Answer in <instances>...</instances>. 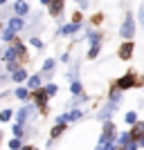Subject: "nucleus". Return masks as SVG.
Instances as JSON below:
<instances>
[{
  "label": "nucleus",
  "instance_id": "nucleus-1",
  "mask_svg": "<svg viewBox=\"0 0 144 150\" xmlns=\"http://www.w3.org/2000/svg\"><path fill=\"white\" fill-rule=\"evenodd\" d=\"M133 34H135V25H133V16L131 13H126V20H124V25H122V29H119V36L126 38V40H131Z\"/></svg>",
  "mask_w": 144,
  "mask_h": 150
},
{
  "label": "nucleus",
  "instance_id": "nucleus-2",
  "mask_svg": "<svg viewBox=\"0 0 144 150\" xmlns=\"http://www.w3.org/2000/svg\"><path fill=\"white\" fill-rule=\"evenodd\" d=\"M131 54H133V43H131V40H126V43L119 47L117 56L122 58V61H128V58H131Z\"/></svg>",
  "mask_w": 144,
  "mask_h": 150
},
{
  "label": "nucleus",
  "instance_id": "nucleus-3",
  "mask_svg": "<svg viewBox=\"0 0 144 150\" xmlns=\"http://www.w3.org/2000/svg\"><path fill=\"white\" fill-rule=\"evenodd\" d=\"M133 85H135V76H133V74H124L117 81V88L119 90H128V88H133Z\"/></svg>",
  "mask_w": 144,
  "mask_h": 150
},
{
  "label": "nucleus",
  "instance_id": "nucleus-4",
  "mask_svg": "<svg viewBox=\"0 0 144 150\" xmlns=\"http://www.w3.org/2000/svg\"><path fill=\"white\" fill-rule=\"evenodd\" d=\"M27 9H29V7H27V2H25V0H18V2L14 5V11H16V16H18V18H20V16H25V13H27Z\"/></svg>",
  "mask_w": 144,
  "mask_h": 150
},
{
  "label": "nucleus",
  "instance_id": "nucleus-5",
  "mask_svg": "<svg viewBox=\"0 0 144 150\" xmlns=\"http://www.w3.org/2000/svg\"><path fill=\"white\" fill-rule=\"evenodd\" d=\"M34 99H36V103L41 108H43L45 110V101H47V92H45V90H38V92H34Z\"/></svg>",
  "mask_w": 144,
  "mask_h": 150
},
{
  "label": "nucleus",
  "instance_id": "nucleus-6",
  "mask_svg": "<svg viewBox=\"0 0 144 150\" xmlns=\"http://www.w3.org/2000/svg\"><path fill=\"white\" fill-rule=\"evenodd\" d=\"M61 11H63V0H52V5H50V13H52V16H59Z\"/></svg>",
  "mask_w": 144,
  "mask_h": 150
},
{
  "label": "nucleus",
  "instance_id": "nucleus-7",
  "mask_svg": "<svg viewBox=\"0 0 144 150\" xmlns=\"http://www.w3.org/2000/svg\"><path fill=\"white\" fill-rule=\"evenodd\" d=\"M131 137H133V139H135V137L142 139V137H144V123H135V128H133V132H131Z\"/></svg>",
  "mask_w": 144,
  "mask_h": 150
},
{
  "label": "nucleus",
  "instance_id": "nucleus-8",
  "mask_svg": "<svg viewBox=\"0 0 144 150\" xmlns=\"http://www.w3.org/2000/svg\"><path fill=\"white\" fill-rule=\"evenodd\" d=\"M27 85H29V90H38V85H41V76H29V81H27Z\"/></svg>",
  "mask_w": 144,
  "mask_h": 150
},
{
  "label": "nucleus",
  "instance_id": "nucleus-9",
  "mask_svg": "<svg viewBox=\"0 0 144 150\" xmlns=\"http://www.w3.org/2000/svg\"><path fill=\"white\" fill-rule=\"evenodd\" d=\"M11 79H14L16 83H20V81H25V79H27V72H25L23 67H20L18 72H14V76H11Z\"/></svg>",
  "mask_w": 144,
  "mask_h": 150
},
{
  "label": "nucleus",
  "instance_id": "nucleus-10",
  "mask_svg": "<svg viewBox=\"0 0 144 150\" xmlns=\"http://www.w3.org/2000/svg\"><path fill=\"white\" fill-rule=\"evenodd\" d=\"M29 112H32V108H23V110L18 112V123H20V125L25 123V119L29 117Z\"/></svg>",
  "mask_w": 144,
  "mask_h": 150
},
{
  "label": "nucleus",
  "instance_id": "nucleus-11",
  "mask_svg": "<svg viewBox=\"0 0 144 150\" xmlns=\"http://www.w3.org/2000/svg\"><path fill=\"white\" fill-rule=\"evenodd\" d=\"M9 27H11L14 31L23 29V20H20V18H11V20H9Z\"/></svg>",
  "mask_w": 144,
  "mask_h": 150
},
{
  "label": "nucleus",
  "instance_id": "nucleus-12",
  "mask_svg": "<svg viewBox=\"0 0 144 150\" xmlns=\"http://www.w3.org/2000/svg\"><path fill=\"white\" fill-rule=\"evenodd\" d=\"M16 96H18L20 101H27V99H29V92H27L25 88H18V90H16Z\"/></svg>",
  "mask_w": 144,
  "mask_h": 150
},
{
  "label": "nucleus",
  "instance_id": "nucleus-13",
  "mask_svg": "<svg viewBox=\"0 0 144 150\" xmlns=\"http://www.w3.org/2000/svg\"><path fill=\"white\" fill-rule=\"evenodd\" d=\"M77 29H79V25H77V23H70V25L63 27V34H75Z\"/></svg>",
  "mask_w": 144,
  "mask_h": 150
},
{
  "label": "nucleus",
  "instance_id": "nucleus-14",
  "mask_svg": "<svg viewBox=\"0 0 144 150\" xmlns=\"http://www.w3.org/2000/svg\"><path fill=\"white\" fill-rule=\"evenodd\" d=\"M124 119H126V123H138V114L135 112H126Z\"/></svg>",
  "mask_w": 144,
  "mask_h": 150
},
{
  "label": "nucleus",
  "instance_id": "nucleus-15",
  "mask_svg": "<svg viewBox=\"0 0 144 150\" xmlns=\"http://www.w3.org/2000/svg\"><path fill=\"white\" fill-rule=\"evenodd\" d=\"M70 92H72V94H81V83L75 81L72 85H70Z\"/></svg>",
  "mask_w": 144,
  "mask_h": 150
},
{
  "label": "nucleus",
  "instance_id": "nucleus-16",
  "mask_svg": "<svg viewBox=\"0 0 144 150\" xmlns=\"http://www.w3.org/2000/svg\"><path fill=\"white\" fill-rule=\"evenodd\" d=\"M11 38H14V29H11V27H7V29L2 31V40H11Z\"/></svg>",
  "mask_w": 144,
  "mask_h": 150
},
{
  "label": "nucleus",
  "instance_id": "nucleus-17",
  "mask_svg": "<svg viewBox=\"0 0 144 150\" xmlns=\"http://www.w3.org/2000/svg\"><path fill=\"white\" fill-rule=\"evenodd\" d=\"M16 54H18L16 50H7V52H5V61H9V63H11L14 58H16Z\"/></svg>",
  "mask_w": 144,
  "mask_h": 150
},
{
  "label": "nucleus",
  "instance_id": "nucleus-18",
  "mask_svg": "<svg viewBox=\"0 0 144 150\" xmlns=\"http://www.w3.org/2000/svg\"><path fill=\"white\" fill-rule=\"evenodd\" d=\"M11 110H2V112H0V121H9V119H11Z\"/></svg>",
  "mask_w": 144,
  "mask_h": 150
},
{
  "label": "nucleus",
  "instance_id": "nucleus-19",
  "mask_svg": "<svg viewBox=\"0 0 144 150\" xmlns=\"http://www.w3.org/2000/svg\"><path fill=\"white\" fill-rule=\"evenodd\" d=\"M52 67H54V61H52V58H47V61L43 63V72H52Z\"/></svg>",
  "mask_w": 144,
  "mask_h": 150
},
{
  "label": "nucleus",
  "instance_id": "nucleus-20",
  "mask_svg": "<svg viewBox=\"0 0 144 150\" xmlns=\"http://www.w3.org/2000/svg\"><path fill=\"white\" fill-rule=\"evenodd\" d=\"M9 148L11 150H23L20 148V139H11V141H9Z\"/></svg>",
  "mask_w": 144,
  "mask_h": 150
},
{
  "label": "nucleus",
  "instance_id": "nucleus-21",
  "mask_svg": "<svg viewBox=\"0 0 144 150\" xmlns=\"http://www.w3.org/2000/svg\"><path fill=\"white\" fill-rule=\"evenodd\" d=\"M14 134H16V139H20V137H23V125H20V123H16V125H14Z\"/></svg>",
  "mask_w": 144,
  "mask_h": 150
},
{
  "label": "nucleus",
  "instance_id": "nucleus-22",
  "mask_svg": "<svg viewBox=\"0 0 144 150\" xmlns=\"http://www.w3.org/2000/svg\"><path fill=\"white\" fill-rule=\"evenodd\" d=\"M63 130H65V125H63V123H61V125H57V128L52 130V139H54V137H59V134H61Z\"/></svg>",
  "mask_w": 144,
  "mask_h": 150
},
{
  "label": "nucleus",
  "instance_id": "nucleus-23",
  "mask_svg": "<svg viewBox=\"0 0 144 150\" xmlns=\"http://www.w3.org/2000/svg\"><path fill=\"white\" fill-rule=\"evenodd\" d=\"M97 54H99V45H92V47H90V52H88V56H90V58H95Z\"/></svg>",
  "mask_w": 144,
  "mask_h": 150
},
{
  "label": "nucleus",
  "instance_id": "nucleus-24",
  "mask_svg": "<svg viewBox=\"0 0 144 150\" xmlns=\"http://www.w3.org/2000/svg\"><path fill=\"white\" fill-rule=\"evenodd\" d=\"M45 92H47V96H52V94L59 92V88H57V85H47V88H45Z\"/></svg>",
  "mask_w": 144,
  "mask_h": 150
},
{
  "label": "nucleus",
  "instance_id": "nucleus-25",
  "mask_svg": "<svg viewBox=\"0 0 144 150\" xmlns=\"http://www.w3.org/2000/svg\"><path fill=\"white\" fill-rule=\"evenodd\" d=\"M29 43L34 45V47H36V50H43V43H41V40H38V38H32Z\"/></svg>",
  "mask_w": 144,
  "mask_h": 150
},
{
  "label": "nucleus",
  "instance_id": "nucleus-26",
  "mask_svg": "<svg viewBox=\"0 0 144 150\" xmlns=\"http://www.w3.org/2000/svg\"><path fill=\"white\" fill-rule=\"evenodd\" d=\"M138 18H140V23L144 25V2L140 5V13H138Z\"/></svg>",
  "mask_w": 144,
  "mask_h": 150
},
{
  "label": "nucleus",
  "instance_id": "nucleus-27",
  "mask_svg": "<svg viewBox=\"0 0 144 150\" xmlns=\"http://www.w3.org/2000/svg\"><path fill=\"white\" fill-rule=\"evenodd\" d=\"M138 146H140V144H135V141H131V144H128V146H124V150H138Z\"/></svg>",
  "mask_w": 144,
  "mask_h": 150
},
{
  "label": "nucleus",
  "instance_id": "nucleus-28",
  "mask_svg": "<svg viewBox=\"0 0 144 150\" xmlns=\"http://www.w3.org/2000/svg\"><path fill=\"white\" fill-rule=\"evenodd\" d=\"M41 2H43V5H52V0H41Z\"/></svg>",
  "mask_w": 144,
  "mask_h": 150
},
{
  "label": "nucleus",
  "instance_id": "nucleus-29",
  "mask_svg": "<svg viewBox=\"0 0 144 150\" xmlns=\"http://www.w3.org/2000/svg\"><path fill=\"white\" fill-rule=\"evenodd\" d=\"M140 146H144V137H142V139H140Z\"/></svg>",
  "mask_w": 144,
  "mask_h": 150
},
{
  "label": "nucleus",
  "instance_id": "nucleus-30",
  "mask_svg": "<svg viewBox=\"0 0 144 150\" xmlns=\"http://www.w3.org/2000/svg\"><path fill=\"white\" fill-rule=\"evenodd\" d=\"M23 150H34V148H29V146H27V148H23Z\"/></svg>",
  "mask_w": 144,
  "mask_h": 150
},
{
  "label": "nucleus",
  "instance_id": "nucleus-31",
  "mask_svg": "<svg viewBox=\"0 0 144 150\" xmlns=\"http://www.w3.org/2000/svg\"><path fill=\"white\" fill-rule=\"evenodd\" d=\"M5 2H7V0H0V5H5Z\"/></svg>",
  "mask_w": 144,
  "mask_h": 150
},
{
  "label": "nucleus",
  "instance_id": "nucleus-32",
  "mask_svg": "<svg viewBox=\"0 0 144 150\" xmlns=\"http://www.w3.org/2000/svg\"><path fill=\"white\" fill-rule=\"evenodd\" d=\"M34 150H36V148H34Z\"/></svg>",
  "mask_w": 144,
  "mask_h": 150
}]
</instances>
